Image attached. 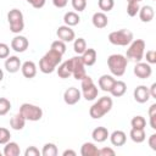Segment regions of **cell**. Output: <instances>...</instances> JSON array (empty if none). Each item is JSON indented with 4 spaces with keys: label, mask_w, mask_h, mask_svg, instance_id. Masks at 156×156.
<instances>
[{
    "label": "cell",
    "mask_w": 156,
    "mask_h": 156,
    "mask_svg": "<svg viewBox=\"0 0 156 156\" xmlns=\"http://www.w3.org/2000/svg\"><path fill=\"white\" fill-rule=\"evenodd\" d=\"M61 60H62V55L52 49H50L39 61V69L45 73V74H49V73H52L56 67L61 63Z\"/></svg>",
    "instance_id": "obj_1"
},
{
    "label": "cell",
    "mask_w": 156,
    "mask_h": 156,
    "mask_svg": "<svg viewBox=\"0 0 156 156\" xmlns=\"http://www.w3.org/2000/svg\"><path fill=\"white\" fill-rule=\"evenodd\" d=\"M128 58L121 54H113L107 57V66L110 72L116 77H122L127 69Z\"/></svg>",
    "instance_id": "obj_2"
},
{
    "label": "cell",
    "mask_w": 156,
    "mask_h": 156,
    "mask_svg": "<svg viewBox=\"0 0 156 156\" xmlns=\"http://www.w3.org/2000/svg\"><path fill=\"white\" fill-rule=\"evenodd\" d=\"M112 99L108 96H102L96 102L93 104V106L89 108V115L91 118L94 119H99L101 117H104L106 113H108L112 108Z\"/></svg>",
    "instance_id": "obj_3"
},
{
    "label": "cell",
    "mask_w": 156,
    "mask_h": 156,
    "mask_svg": "<svg viewBox=\"0 0 156 156\" xmlns=\"http://www.w3.org/2000/svg\"><path fill=\"white\" fill-rule=\"evenodd\" d=\"M144 54H145V41L143 39H135V40H132V43L129 44L126 57L128 60L139 62L144 57Z\"/></svg>",
    "instance_id": "obj_4"
},
{
    "label": "cell",
    "mask_w": 156,
    "mask_h": 156,
    "mask_svg": "<svg viewBox=\"0 0 156 156\" xmlns=\"http://www.w3.org/2000/svg\"><path fill=\"white\" fill-rule=\"evenodd\" d=\"M133 40V33L128 29H119L111 32L108 34V41L113 45L118 46H127Z\"/></svg>",
    "instance_id": "obj_5"
},
{
    "label": "cell",
    "mask_w": 156,
    "mask_h": 156,
    "mask_svg": "<svg viewBox=\"0 0 156 156\" xmlns=\"http://www.w3.org/2000/svg\"><path fill=\"white\" fill-rule=\"evenodd\" d=\"M7 21L10 24V30L12 33H21L24 28V20H23V13L18 9H12L7 13Z\"/></svg>",
    "instance_id": "obj_6"
},
{
    "label": "cell",
    "mask_w": 156,
    "mask_h": 156,
    "mask_svg": "<svg viewBox=\"0 0 156 156\" xmlns=\"http://www.w3.org/2000/svg\"><path fill=\"white\" fill-rule=\"evenodd\" d=\"M20 113L26 118V121H32V122H37L43 117L41 107L33 104H28V102L21 105Z\"/></svg>",
    "instance_id": "obj_7"
},
{
    "label": "cell",
    "mask_w": 156,
    "mask_h": 156,
    "mask_svg": "<svg viewBox=\"0 0 156 156\" xmlns=\"http://www.w3.org/2000/svg\"><path fill=\"white\" fill-rule=\"evenodd\" d=\"M80 82H82L80 88H82L83 98H84L87 101H93V100H95V99L98 98L99 89H98V87L94 84L93 78L89 77V76H85Z\"/></svg>",
    "instance_id": "obj_8"
},
{
    "label": "cell",
    "mask_w": 156,
    "mask_h": 156,
    "mask_svg": "<svg viewBox=\"0 0 156 156\" xmlns=\"http://www.w3.org/2000/svg\"><path fill=\"white\" fill-rule=\"evenodd\" d=\"M71 60V65H72V76L74 77V79L77 80H82L85 76H87V72H85V65L83 63V60H82V56L78 55V56H74Z\"/></svg>",
    "instance_id": "obj_9"
},
{
    "label": "cell",
    "mask_w": 156,
    "mask_h": 156,
    "mask_svg": "<svg viewBox=\"0 0 156 156\" xmlns=\"http://www.w3.org/2000/svg\"><path fill=\"white\" fill-rule=\"evenodd\" d=\"M56 35H57V38L60 39V40H62V41H65V43H71V41H73L74 39H76V33H74V30L71 28V27H68V26H60L58 28H57V30H56Z\"/></svg>",
    "instance_id": "obj_10"
},
{
    "label": "cell",
    "mask_w": 156,
    "mask_h": 156,
    "mask_svg": "<svg viewBox=\"0 0 156 156\" xmlns=\"http://www.w3.org/2000/svg\"><path fill=\"white\" fill-rule=\"evenodd\" d=\"M82 93L76 87H69L63 93V100L67 105H76L80 100Z\"/></svg>",
    "instance_id": "obj_11"
},
{
    "label": "cell",
    "mask_w": 156,
    "mask_h": 156,
    "mask_svg": "<svg viewBox=\"0 0 156 156\" xmlns=\"http://www.w3.org/2000/svg\"><path fill=\"white\" fill-rule=\"evenodd\" d=\"M152 73V68L147 62H136V65L134 66V74L140 78V79H146L151 76Z\"/></svg>",
    "instance_id": "obj_12"
},
{
    "label": "cell",
    "mask_w": 156,
    "mask_h": 156,
    "mask_svg": "<svg viewBox=\"0 0 156 156\" xmlns=\"http://www.w3.org/2000/svg\"><path fill=\"white\" fill-rule=\"evenodd\" d=\"M28 45H29V41L23 35H16L11 40V49L15 50L16 52H24L28 49Z\"/></svg>",
    "instance_id": "obj_13"
},
{
    "label": "cell",
    "mask_w": 156,
    "mask_h": 156,
    "mask_svg": "<svg viewBox=\"0 0 156 156\" xmlns=\"http://www.w3.org/2000/svg\"><path fill=\"white\" fill-rule=\"evenodd\" d=\"M134 100L139 104H145L146 101H149L150 99V93H149V88L145 85H138L134 89Z\"/></svg>",
    "instance_id": "obj_14"
},
{
    "label": "cell",
    "mask_w": 156,
    "mask_h": 156,
    "mask_svg": "<svg viewBox=\"0 0 156 156\" xmlns=\"http://www.w3.org/2000/svg\"><path fill=\"white\" fill-rule=\"evenodd\" d=\"M22 63H21V60L17 57V56H9L6 57V61H5V68L9 73H16L20 71Z\"/></svg>",
    "instance_id": "obj_15"
},
{
    "label": "cell",
    "mask_w": 156,
    "mask_h": 156,
    "mask_svg": "<svg viewBox=\"0 0 156 156\" xmlns=\"http://www.w3.org/2000/svg\"><path fill=\"white\" fill-rule=\"evenodd\" d=\"M91 22H93V26L98 29H102L105 28L107 24H108V18L107 16L105 15V12L100 11V12H95L93 15V18H91Z\"/></svg>",
    "instance_id": "obj_16"
},
{
    "label": "cell",
    "mask_w": 156,
    "mask_h": 156,
    "mask_svg": "<svg viewBox=\"0 0 156 156\" xmlns=\"http://www.w3.org/2000/svg\"><path fill=\"white\" fill-rule=\"evenodd\" d=\"M21 71H22V74L28 78V79H32L35 77L37 74V65L33 62V61H26L22 63L21 66Z\"/></svg>",
    "instance_id": "obj_17"
},
{
    "label": "cell",
    "mask_w": 156,
    "mask_h": 156,
    "mask_svg": "<svg viewBox=\"0 0 156 156\" xmlns=\"http://www.w3.org/2000/svg\"><path fill=\"white\" fill-rule=\"evenodd\" d=\"M138 13H139V18L141 22H151L154 20V16H155L154 7L150 5H145V6L140 7Z\"/></svg>",
    "instance_id": "obj_18"
},
{
    "label": "cell",
    "mask_w": 156,
    "mask_h": 156,
    "mask_svg": "<svg viewBox=\"0 0 156 156\" xmlns=\"http://www.w3.org/2000/svg\"><path fill=\"white\" fill-rule=\"evenodd\" d=\"M80 56H82L83 63H84L85 66H93V65L96 62L98 54H96V50H95V49L87 48V49H85V51H84Z\"/></svg>",
    "instance_id": "obj_19"
},
{
    "label": "cell",
    "mask_w": 156,
    "mask_h": 156,
    "mask_svg": "<svg viewBox=\"0 0 156 156\" xmlns=\"http://www.w3.org/2000/svg\"><path fill=\"white\" fill-rule=\"evenodd\" d=\"M108 135H110V133H108L107 128H105V127H96L91 132V138L96 143H104L105 140H107Z\"/></svg>",
    "instance_id": "obj_20"
},
{
    "label": "cell",
    "mask_w": 156,
    "mask_h": 156,
    "mask_svg": "<svg viewBox=\"0 0 156 156\" xmlns=\"http://www.w3.org/2000/svg\"><path fill=\"white\" fill-rule=\"evenodd\" d=\"M110 136V140H111V144L113 146H123L127 141V135L123 130H115L112 132Z\"/></svg>",
    "instance_id": "obj_21"
},
{
    "label": "cell",
    "mask_w": 156,
    "mask_h": 156,
    "mask_svg": "<svg viewBox=\"0 0 156 156\" xmlns=\"http://www.w3.org/2000/svg\"><path fill=\"white\" fill-rule=\"evenodd\" d=\"M115 82H116V79H115L112 76H110V74H102V76L99 78V82H98V83H99V88H100L101 90L110 93V90H111L112 85L115 84Z\"/></svg>",
    "instance_id": "obj_22"
},
{
    "label": "cell",
    "mask_w": 156,
    "mask_h": 156,
    "mask_svg": "<svg viewBox=\"0 0 156 156\" xmlns=\"http://www.w3.org/2000/svg\"><path fill=\"white\" fill-rule=\"evenodd\" d=\"M56 68H57V74H58L60 78L66 79V78H69V77L72 76V65H71V60H67V61L60 63L58 67H56Z\"/></svg>",
    "instance_id": "obj_23"
},
{
    "label": "cell",
    "mask_w": 156,
    "mask_h": 156,
    "mask_svg": "<svg viewBox=\"0 0 156 156\" xmlns=\"http://www.w3.org/2000/svg\"><path fill=\"white\" fill-rule=\"evenodd\" d=\"M80 155L82 156H99V149L95 146L94 143H84L80 147Z\"/></svg>",
    "instance_id": "obj_24"
},
{
    "label": "cell",
    "mask_w": 156,
    "mask_h": 156,
    "mask_svg": "<svg viewBox=\"0 0 156 156\" xmlns=\"http://www.w3.org/2000/svg\"><path fill=\"white\" fill-rule=\"evenodd\" d=\"M126 90H127V84H126L123 80H116L115 84L112 85L110 93H111V95L115 96V98H121V96L124 95Z\"/></svg>",
    "instance_id": "obj_25"
},
{
    "label": "cell",
    "mask_w": 156,
    "mask_h": 156,
    "mask_svg": "<svg viewBox=\"0 0 156 156\" xmlns=\"http://www.w3.org/2000/svg\"><path fill=\"white\" fill-rule=\"evenodd\" d=\"M24 124H26V118L20 112L12 116L10 119V127L15 130H22L24 128Z\"/></svg>",
    "instance_id": "obj_26"
},
{
    "label": "cell",
    "mask_w": 156,
    "mask_h": 156,
    "mask_svg": "<svg viewBox=\"0 0 156 156\" xmlns=\"http://www.w3.org/2000/svg\"><path fill=\"white\" fill-rule=\"evenodd\" d=\"M79 21H80V17H79V15H78L77 12H74V11H68V12H66L65 16H63V22H65V24L68 26V27H74V26H77V24L79 23Z\"/></svg>",
    "instance_id": "obj_27"
},
{
    "label": "cell",
    "mask_w": 156,
    "mask_h": 156,
    "mask_svg": "<svg viewBox=\"0 0 156 156\" xmlns=\"http://www.w3.org/2000/svg\"><path fill=\"white\" fill-rule=\"evenodd\" d=\"M21 154L20 145L15 141H9L5 144L4 147V155L5 156H18Z\"/></svg>",
    "instance_id": "obj_28"
},
{
    "label": "cell",
    "mask_w": 156,
    "mask_h": 156,
    "mask_svg": "<svg viewBox=\"0 0 156 156\" xmlns=\"http://www.w3.org/2000/svg\"><path fill=\"white\" fill-rule=\"evenodd\" d=\"M129 136L130 139L139 144V143H143L145 139H146V134H145V129H136V128H132L130 132H129Z\"/></svg>",
    "instance_id": "obj_29"
},
{
    "label": "cell",
    "mask_w": 156,
    "mask_h": 156,
    "mask_svg": "<svg viewBox=\"0 0 156 156\" xmlns=\"http://www.w3.org/2000/svg\"><path fill=\"white\" fill-rule=\"evenodd\" d=\"M87 49V41L84 38H77L73 43V50L77 55H82Z\"/></svg>",
    "instance_id": "obj_30"
},
{
    "label": "cell",
    "mask_w": 156,
    "mask_h": 156,
    "mask_svg": "<svg viewBox=\"0 0 156 156\" xmlns=\"http://www.w3.org/2000/svg\"><path fill=\"white\" fill-rule=\"evenodd\" d=\"M57 146L54 144V143H46L44 146H43V150H41V155L43 156H56L57 155Z\"/></svg>",
    "instance_id": "obj_31"
},
{
    "label": "cell",
    "mask_w": 156,
    "mask_h": 156,
    "mask_svg": "<svg viewBox=\"0 0 156 156\" xmlns=\"http://www.w3.org/2000/svg\"><path fill=\"white\" fill-rule=\"evenodd\" d=\"M130 126L132 128H136V129H145L146 127V119L143 116H134L130 121Z\"/></svg>",
    "instance_id": "obj_32"
},
{
    "label": "cell",
    "mask_w": 156,
    "mask_h": 156,
    "mask_svg": "<svg viewBox=\"0 0 156 156\" xmlns=\"http://www.w3.org/2000/svg\"><path fill=\"white\" fill-rule=\"evenodd\" d=\"M139 2H135V1H127V13L128 16L130 17H134L136 16V13L139 12Z\"/></svg>",
    "instance_id": "obj_33"
},
{
    "label": "cell",
    "mask_w": 156,
    "mask_h": 156,
    "mask_svg": "<svg viewBox=\"0 0 156 156\" xmlns=\"http://www.w3.org/2000/svg\"><path fill=\"white\" fill-rule=\"evenodd\" d=\"M98 5L102 12H108L113 9L115 1L113 0H98Z\"/></svg>",
    "instance_id": "obj_34"
},
{
    "label": "cell",
    "mask_w": 156,
    "mask_h": 156,
    "mask_svg": "<svg viewBox=\"0 0 156 156\" xmlns=\"http://www.w3.org/2000/svg\"><path fill=\"white\" fill-rule=\"evenodd\" d=\"M11 110V102L6 98H0V116H5Z\"/></svg>",
    "instance_id": "obj_35"
},
{
    "label": "cell",
    "mask_w": 156,
    "mask_h": 156,
    "mask_svg": "<svg viewBox=\"0 0 156 156\" xmlns=\"http://www.w3.org/2000/svg\"><path fill=\"white\" fill-rule=\"evenodd\" d=\"M50 49H52V50L60 52L61 55H63L66 52V43L62 41V40H60V39H57V40H55V41L51 43V48Z\"/></svg>",
    "instance_id": "obj_36"
},
{
    "label": "cell",
    "mask_w": 156,
    "mask_h": 156,
    "mask_svg": "<svg viewBox=\"0 0 156 156\" xmlns=\"http://www.w3.org/2000/svg\"><path fill=\"white\" fill-rule=\"evenodd\" d=\"M10 138H11L10 130H9L7 128L0 127V144H1V145H5L6 143L10 141Z\"/></svg>",
    "instance_id": "obj_37"
},
{
    "label": "cell",
    "mask_w": 156,
    "mask_h": 156,
    "mask_svg": "<svg viewBox=\"0 0 156 156\" xmlns=\"http://www.w3.org/2000/svg\"><path fill=\"white\" fill-rule=\"evenodd\" d=\"M72 7L77 12H82L87 7V0H72Z\"/></svg>",
    "instance_id": "obj_38"
},
{
    "label": "cell",
    "mask_w": 156,
    "mask_h": 156,
    "mask_svg": "<svg viewBox=\"0 0 156 156\" xmlns=\"http://www.w3.org/2000/svg\"><path fill=\"white\" fill-rule=\"evenodd\" d=\"M10 56V46L5 43H0V58H6Z\"/></svg>",
    "instance_id": "obj_39"
},
{
    "label": "cell",
    "mask_w": 156,
    "mask_h": 156,
    "mask_svg": "<svg viewBox=\"0 0 156 156\" xmlns=\"http://www.w3.org/2000/svg\"><path fill=\"white\" fill-rule=\"evenodd\" d=\"M146 57V62L149 65H154L156 63V51L155 50H149L146 51V54H144Z\"/></svg>",
    "instance_id": "obj_40"
},
{
    "label": "cell",
    "mask_w": 156,
    "mask_h": 156,
    "mask_svg": "<svg viewBox=\"0 0 156 156\" xmlns=\"http://www.w3.org/2000/svg\"><path fill=\"white\" fill-rule=\"evenodd\" d=\"M39 155H40V151L35 146H29L24 151V156H39Z\"/></svg>",
    "instance_id": "obj_41"
},
{
    "label": "cell",
    "mask_w": 156,
    "mask_h": 156,
    "mask_svg": "<svg viewBox=\"0 0 156 156\" xmlns=\"http://www.w3.org/2000/svg\"><path fill=\"white\" fill-rule=\"evenodd\" d=\"M116 152L111 147H102V149H99V156H113Z\"/></svg>",
    "instance_id": "obj_42"
},
{
    "label": "cell",
    "mask_w": 156,
    "mask_h": 156,
    "mask_svg": "<svg viewBox=\"0 0 156 156\" xmlns=\"http://www.w3.org/2000/svg\"><path fill=\"white\" fill-rule=\"evenodd\" d=\"M45 1L46 0H27V2L30 4L34 9H41L45 5Z\"/></svg>",
    "instance_id": "obj_43"
},
{
    "label": "cell",
    "mask_w": 156,
    "mask_h": 156,
    "mask_svg": "<svg viewBox=\"0 0 156 156\" xmlns=\"http://www.w3.org/2000/svg\"><path fill=\"white\" fill-rule=\"evenodd\" d=\"M147 143H149V146L151 147V150L156 151V134H155V133H154V134H151V135L149 136Z\"/></svg>",
    "instance_id": "obj_44"
},
{
    "label": "cell",
    "mask_w": 156,
    "mask_h": 156,
    "mask_svg": "<svg viewBox=\"0 0 156 156\" xmlns=\"http://www.w3.org/2000/svg\"><path fill=\"white\" fill-rule=\"evenodd\" d=\"M67 2H68V0H52L54 6L57 7V9H63V7H66Z\"/></svg>",
    "instance_id": "obj_45"
},
{
    "label": "cell",
    "mask_w": 156,
    "mask_h": 156,
    "mask_svg": "<svg viewBox=\"0 0 156 156\" xmlns=\"http://www.w3.org/2000/svg\"><path fill=\"white\" fill-rule=\"evenodd\" d=\"M149 93H150V98L156 99V83L151 84V87L149 88Z\"/></svg>",
    "instance_id": "obj_46"
},
{
    "label": "cell",
    "mask_w": 156,
    "mask_h": 156,
    "mask_svg": "<svg viewBox=\"0 0 156 156\" xmlns=\"http://www.w3.org/2000/svg\"><path fill=\"white\" fill-rule=\"evenodd\" d=\"M149 117H150V127L152 129H156V113L149 115Z\"/></svg>",
    "instance_id": "obj_47"
},
{
    "label": "cell",
    "mask_w": 156,
    "mask_h": 156,
    "mask_svg": "<svg viewBox=\"0 0 156 156\" xmlns=\"http://www.w3.org/2000/svg\"><path fill=\"white\" fill-rule=\"evenodd\" d=\"M62 155H63V156H68V155H69V156H76L77 154H76V151H73V150H65Z\"/></svg>",
    "instance_id": "obj_48"
},
{
    "label": "cell",
    "mask_w": 156,
    "mask_h": 156,
    "mask_svg": "<svg viewBox=\"0 0 156 156\" xmlns=\"http://www.w3.org/2000/svg\"><path fill=\"white\" fill-rule=\"evenodd\" d=\"M2 78H4V72H2V69L0 68V82L2 80Z\"/></svg>",
    "instance_id": "obj_49"
},
{
    "label": "cell",
    "mask_w": 156,
    "mask_h": 156,
    "mask_svg": "<svg viewBox=\"0 0 156 156\" xmlns=\"http://www.w3.org/2000/svg\"><path fill=\"white\" fill-rule=\"evenodd\" d=\"M127 1H135V2H140V1H143V0H127Z\"/></svg>",
    "instance_id": "obj_50"
},
{
    "label": "cell",
    "mask_w": 156,
    "mask_h": 156,
    "mask_svg": "<svg viewBox=\"0 0 156 156\" xmlns=\"http://www.w3.org/2000/svg\"><path fill=\"white\" fill-rule=\"evenodd\" d=\"M152 1H155V0H152Z\"/></svg>",
    "instance_id": "obj_51"
}]
</instances>
